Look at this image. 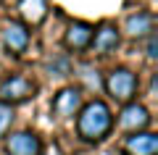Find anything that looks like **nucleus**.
Segmentation results:
<instances>
[{"label":"nucleus","mask_w":158,"mask_h":155,"mask_svg":"<svg viewBox=\"0 0 158 155\" xmlns=\"http://www.w3.org/2000/svg\"><path fill=\"white\" fill-rule=\"evenodd\" d=\"M111 126H113V116H111V108L103 100L87 103L82 108V113H79V118H77V132L87 142H100V139H106V134L111 132Z\"/></svg>","instance_id":"1"},{"label":"nucleus","mask_w":158,"mask_h":155,"mask_svg":"<svg viewBox=\"0 0 158 155\" xmlns=\"http://www.w3.org/2000/svg\"><path fill=\"white\" fill-rule=\"evenodd\" d=\"M106 89L116 103H129L137 92V76L129 68H116V71L108 74L106 79Z\"/></svg>","instance_id":"2"},{"label":"nucleus","mask_w":158,"mask_h":155,"mask_svg":"<svg viewBox=\"0 0 158 155\" xmlns=\"http://www.w3.org/2000/svg\"><path fill=\"white\" fill-rule=\"evenodd\" d=\"M34 82L27 76H11L6 79V84L0 87V100L3 103H21V100H29L34 95Z\"/></svg>","instance_id":"3"},{"label":"nucleus","mask_w":158,"mask_h":155,"mask_svg":"<svg viewBox=\"0 0 158 155\" xmlns=\"http://www.w3.org/2000/svg\"><path fill=\"white\" fill-rule=\"evenodd\" d=\"M118 124H121V129L124 132H142V129L150 124V113H148L145 105H140V103H127V108L121 111V118H118Z\"/></svg>","instance_id":"4"},{"label":"nucleus","mask_w":158,"mask_h":155,"mask_svg":"<svg viewBox=\"0 0 158 155\" xmlns=\"http://www.w3.org/2000/svg\"><path fill=\"white\" fill-rule=\"evenodd\" d=\"M118 29L113 27V24H100V29H95L92 32V42H90V47L95 50L98 55H106V53H111V50H116L118 47Z\"/></svg>","instance_id":"5"},{"label":"nucleus","mask_w":158,"mask_h":155,"mask_svg":"<svg viewBox=\"0 0 158 155\" xmlns=\"http://www.w3.org/2000/svg\"><path fill=\"white\" fill-rule=\"evenodd\" d=\"M79 105H82V92L77 87H66L53 100V113L61 116V118H69V116H74L79 111Z\"/></svg>","instance_id":"6"},{"label":"nucleus","mask_w":158,"mask_h":155,"mask_svg":"<svg viewBox=\"0 0 158 155\" xmlns=\"http://www.w3.org/2000/svg\"><path fill=\"white\" fill-rule=\"evenodd\" d=\"M3 45H6L11 53H24L29 45V32L27 27H24L21 21H8L6 27H3Z\"/></svg>","instance_id":"7"},{"label":"nucleus","mask_w":158,"mask_h":155,"mask_svg":"<svg viewBox=\"0 0 158 155\" xmlns=\"http://www.w3.org/2000/svg\"><path fill=\"white\" fill-rule=\"evenodd\" d=\"M8 153L11 155H40L42 153V145H40V139L34 137V134L29 132H19V134H11L6 142Z\"/></svg>","instance_id":"8"},{"label":"nucleus","mask_w":158,"mask_h":155,"mask_svg":"<svg viewBox=\"0 0 158 155\" xmlns=\"http://www.w3.org/2000/svg\"><path fill=\"white\" fill-rule=\"evenodd\" d=\"M92 32H95V29H92L87 21H74L71 27L66 29L63 42H66L69 50H87L90 42H92Z\"/></svg>","instance_id":"9"},{"label":"nucleus","mask_w":158,"mask_h":155,"mask_svg":"<svg viewBox=\"0 0 158 155\" xmlns=\"http://www.w3.org/2000/svg\"><path fill=\"white\" fill-rule=\"evenodd\" d=\"M127 153L129 155H156L158 137L150 132H132V137H127Z\"/></svg>","instance_id":"10"},{"label":"nucleus","mask_w":158,"mask_h":155,"mask_svg":"<svg viewBox=\"0 0 158 155\" xmlns=\"http://www.w3.org/2000/svg\"><path fill=\"white\" fill-rule=\"evenodd\" d=\"M124 32L129 34V37H148V34L153 32V16L145 13V11L132 13V16L127 18V24H124Z\"/></svg>","instance_id":"11"},{"label":"nucleus","mask_w":158,"mask_h":155,"mask_svg":"<svg viewBox=\"0 0 158 155\" xmlns=\"http://www.w3.org/2000/svg\"><path fill=\"white\" fill-rule=\"evenodd\" d=\"M19 11H21V18L27 24H40L48 13V0H21Z\"/></svg>","instance_id":"12"},{"label":"nucleus","mask_w":158,"mask_h":155,"mask_svg":"<svg viewBox=\"0 0 158 155\" xmlns=\"http://www.w3.org/2000/svg\"><path fill=\"white\" fill-rule=\"evenodd\" d=\"M11 121H13V108L8 105V103H0V137L8 132Z\"/></svg>","instance_id":"13"},{"label":"nucleus","mask_w":158,"mask_h":155,"mask_svg":"<svg viewBox=\"0 0 158 155\" xmlns=\"http://www.w3.org/2000/svg\"><path fill=\"white\" fill-rule=\"evenodd\" d=\"M148 58H150V61H156L158 58V39H156V34H148Z\"/></svg>","instance_id":"14"},{"label":"nucleus","mask_w":158,"mask_h":155,"mask_svg":"<svg viewBox=\"0 0 158 155\" xmlns=\"http://www.w3.org/2000/svg\"><path fill=\"white\" fill-rule=\"evenodd\" d=\"M82 74H85V79H87V84H90V87H100V79H98V71H92L90 66H85V68H82Z\"/></svg>","instance_id":"15"}]
</instances>
